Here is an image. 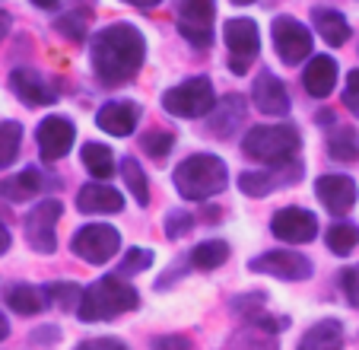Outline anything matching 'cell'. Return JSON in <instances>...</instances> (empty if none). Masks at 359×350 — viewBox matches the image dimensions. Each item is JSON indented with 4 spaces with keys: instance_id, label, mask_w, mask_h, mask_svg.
<instances>
[{
    "instance_id": "obj_14",
    "label": "cell",
    "mask_w": 359,
    "mask_h": 350,
    "mask_svg": "<svg viewBox=\"0 0 359 350\" xmlns=\"http://www.w3.org/2000/svg\"><path fill=\"white\" fill-rule=\"evenodd\" d=\"M271 229H273V236L283 239V242H292V245L312 242L318 236V216L302 207H283L273 214Z\"/></svg>"
},
{
    "instance_id": "obj_35",
    "label": "cell",
    "mask_w": 359,
    "mask_h": 350,
    "mask_svg": "<svg viewBox=\"0 0 359 350\" xmlns=\"http://www.w3.org/2000/svg\"><path fill=\"white\" fill-rule=\"evenodd\" d=\"M149 264H153V252L149 249H128V255L121 258V264H118V277H130V274H140V271H147Z\"/></svg>"
},
{
    "instance_id": "obj_47",
    "label": "cell",
    "mask_w": 359,
    "mask_h": 350,
    "mask_svg": "<svg viewBox=\"0 0 359 350\" xmlns=\"http://www.w3.org/2000/svg\"><path fill=\"white\" fill-rule=\"evenodd\" d=\"M232 4H238V7H245V4H255V0H232Z\"/></svg>"
},
{
    "instance_id": "obj_12",
    "label": "cell",
    "mask_w": 359,
    "mask_h": 350,
    "mask_svg": "<svg viewBox=\"0 0 359 350\" xmlns=\"http://www.w3.org/2000/svg\"><path fill=\"white\" fill-rule=\"evenodd\" d=\"M35 141H39L41 160L57 162V160H64V156L70 153V147H74L76 128H74V122H70V118H64V115H51V118H45V122L39 124Z\"/></svg>"
},
{
    "instance_id": "obj_24",
    "label": "cell",
    "mask_w": 359,
    "mask_h": 350,
    "mask_svg": "<svg viewBox=\"0 0 359 350\" xmlns=\"http://www.w3.org/2000/svg\"><path fill=\"white\" fill-rule=\"evenodd\" d=\"M242 118H245V102H242V96H226L223 102H217L213 105V115H210V124H213V134H219V137H226V134H232V131L242 124Z\"/></svg>"
},
{
    "instance_id": "obj_3",
    "label": "cell",
    "mask_w": 359,
    "mask_h": 350,
    "mask_svg": "<svg viewBox=\"0 0 359 350\" xmlns=\"http://www.w3.org/2000/svg\"><path fill=\"white\" fill-rule=\"evenodd\" d=\"M229 185V169L213 153H194L175 169V188L184 201H207Z\"/></svg>"
},
{
    "instance_id": "obj_45",
    "label": "cell",
    "mask_w": 359,
    "mask_h": 350,
    "mask_svg": "<svg viewBox=\"0 0 359 350\" xmlns=\"http://www.w3.org/2000/svg\"><path fill=\"white\" fill-rule=\"evenodd\" d=\"M10 32V16L7 13H0V39Z\"/></svg>"
},
{
    "instance_id": "obj_27",
    "label": "cell",
    "mask_w": 359,
    "mask_h": 350,
    "mask_svg": "<svg viewBox=\"0 0 359 350\" xmlns=\"http://www.w3.org/2000/svg\"><path fill=\"white\" fill-rule=\"evenodd\" d=\"M83 166L89 169V175H95L99 182H105L115 172V153L105 143H86L83 147Z\"/></svg>"
},
{
    "instance_id": "obj_28",
    "label": "cell",
    "mask_w": 359,
    "mask_h": 350,
    "mask_svg": "<svg viewBox=\"0 0 359 350\" xmlns=\"http://www.w3.org/2000/svg\"><path fill=\"white\" fill-rule=\"evenodd\" d=\"M229 261V245L223 239H210V242H201L191 252V264L201 271H217L219 264Z\"/></svg>"
},
{
    "instance_id": "obj_16",
    "label": "cell",
    "mask_w": 359,
    "mask_h": 350,
    "mask_svg": "<svg viewBox=\"0 0 359 350\" xmlns=\"http://www.w3.org/2000/svg\"><path fill=\"white\" fill-rule=\"evenodd\" d=\"M10 89H13L26 105H51V102H57V93L51 89V83H48L39 70L16 67L13 74H10Z\"/></svg>"
},
{
    "instance_id": "obj_29",
    "label": "cell",
    "mask_w": 359,
    "mask_h": 350,
    "mask_svg": "<svg viewBox=\"0 0 359 350\" xmlns=\"http://www.w3.org/2000/svg\"><path fill=\"white\" fill-rule=\"evenodd\" d=\"M121 179H124V185H128V191L134 195V201L140 204V207H147L149 204V185H147V175H143L140 162H137L134 156H124L121 160Z\"/></svg>"
},
{
    "instance_id": "obj_36",
    "label": "cell",
    "mask_w": 359,
    "mask_h": 350,
    "mask_svg": "<svg viewBox=\"0 0 359 350\" xmlns=\"http://www.w3.org/2000/svg\"><path fill=\"white\" fill-rule=\"evenodd\" d=\"M57 32L67 35L70 41H83L89 32V13H64L57 20Z\"/></svg>"
},
{
    "instance_id": "obj_2",
    "label": "cell",
    "mask_w": 359,
    "mask_h": 350,
    "mask_svg": "<svg viewBox=\"0 0 359 350\" xmlns=\"http://www.w3.org/2000/svg\"><path fill=\"white\" fill-rule=\"evenodd\" d=\"M137 306H140L137 290L130 287L124 277L109 274L83 290L76 316H80L83 322H105V318H115V316H121V312L137 309Z\"/></svg>"
},
{
    "instance_id": "obj_13",
    "label": "cell",
    "mask_w": 359,
    "mask_h": 350,
    "mask_svg": "<svg viewBox=\"0 0 359 350\" xmlns=\"http://www.w3.org/2000/svg\"><path fill=\"white\" fill-rule=\"evenodd\" d=\"M248 271L280 277V280H305L312 274V261L305 255H299V252H264V255L251 258Z\"/></svg>"
},
{
    "instance_id": "obj_5",
    "label": "cell",
    "mask_w": 359,
    "mask_h": 350,
    "mask_svg": "<svg viewBox=\"0 0 359 350\" xmlns=\"http://www.w3.org/2000/svg\"><path fill=\"white\" fill-rule=\"evenodd\" d=\"M213 105H217V96H213V83L207 77H191V80L165 89L163 96V108L175 118H203L213 112Z\"/></svg>"
},
{
    "instance_id": "obj_21",
    "label": "cell",
    "mask_w": 359,
    "mask_h": 350,
    "mask_svg": "<svg viewBox=\"0 0 359 350\" xmlns=\"http://www.w3.org/2000/svg\"><path fill=\"white\" fill-rule=\"evenodd\" d=\"M41 188H45V175H41L35 166L22 169V172H16V175H7V179L0 182V195L7 197V201H13V204L32 201Z\"/></svg>"
},
{
    "instance_id": "obj_40",
    "label": "cell",
    "mask_w": 359,
    "mask_h": 350,
    "mask_svg": "<svg viewBox=\"0 0 359 350\" xmlns=\"http://www.w3.org/2000/svg\"><path fill=\"white\" fill-rule=\"evenodd\" d=\"M76 350H128V344L118 337H89V341L76 344Z\"/></svg>"
},
{
    "instance_id": "obj_39",
    "label": "cell",
    "mask_w": 359,
    "mask_h": 350,
    "mask_svg": "<svg viewBox=\"0 0 359 350\" xmlns=\"http://www.w3.org/2000/svg\"><path fill=\"white\" fill-rule=\"evenodd\" d=\"M344 293H346L353 309H359V264L350 271H344Z\"/></svg>"
},
{
    "instance_id": "obj_7",
    "label": "cell",
    "mask_w": 359,
    "mask_h": 350,
    "mask_svg": "<svg viewBox=\"0 0 359 350\" xmlns=\"http://www.w3.org/2000/svg\"><path fill=\"white\" fill-rule=\"evenodd\" d=\"M178 32L194 48H207L213 41V20H217V0H178L175 10Z\"/></svg>"
},
{
    "instance_id": "obj_22",
    "label": "cell",
    "mask_w": 359,
    "mask_h": 350,
    "mask_svg": "<svg viewBox=\"0 0 359 350\" xmlns=\"http://www.w3.org/2000/svg\"><path fill=\"white\" fill-rule=\"evenodd\" d=\"M312 22L315 29H318V35L327 41L331 48L344 45L346 39H350V22H346L344 13H337V10H327V7H318L312 13Z\"/></svg>"
},
{
    "instance_id": "obj_6",
    "label": "cell",
    "mask_w": 359,
    "mask_h": 350,
    "mask_svg": "<svg viewBox=\"0 0 359 350\" xmlns=\"http://www.w3.org/2000/svg\"><path fill=\"white\" fill-rule=\"evenodd\" d=\"M76 258H83L86 264H105L121 252V236L115 226L105 223H86L83 229H76L74 242H70Z\"/></svg>"
},
{
    "instance_id": "obj_32",
    "label": "cell",
    "mask_w": 359,
    "mask_h": 350,
    "mask_svg": "<svg viewBox=\"0 0 359 350\" xmlns=\"http://www.w3.org/2000/svg\"><path fill=\"white\" fill-rule=\"evenodd\" d=\"M22 143V128L16 122H0V169H7L16 160Z\"/></svg>"
},
{
    "instance_id": "obj_10",
    "label": "cell",
    "mask_w": 359,
    "mask_h": 350,
    "mask_svg": "<svg viewBox=\"0 0 359 350\" xmlns=\"http://www.w3.org/2000/svg\"><path fill=\"white\" fill-rule=\"evenodd\" d=\"M273 35V48H277V58L290 67L302 64L309 54H312V32L296 20V16H277L271 26Z\"/></svg>"
},
{
    "instance_id": "obj_4",
    "label": "cell",
    "mask_w": 359,
    "mask_h": 350,
    "mask_svg": "<svg viewBox=\"0 0 359 350\" xmlns=\"http://www.w3.org/2000/svg\"><path fill=\"white\" fill-rule=\"evenodd\" d=\"M299 147H302V137H299V131L292 124H258L242 141V153L248 160L267 162V166L292 162Z\"/></svg>"
},
{
    "instance_id": "obj_37",
    "label": "cell",
    "mask_w": 359,
    "mask_h": 350,
    "mask_svg": "<svg viewBox=\"0 0 359 350\" xmlns=\"http://www.w3.org/2000/svg\"><path fill=\"white\" fill-rule=\"evenodd\" d=\"M194 229V216L188 210H169L165 214V236L169 239H184Z\"/></svg>"
},
{
    "instance_id": "obj_43",
    "label": "cell",
    "mask_w": 359,
    "mask_h": 350,
    "mask_svg": "<svg viewBox=\"0 0 359 350\" xmlns=\"http://www.w3.org/2000/svg\"><path fill=\"white\" fill-rule=\"evenodd\" d=\"M7 249H10V229L0 223V255H4Z\"/></svg>"
},
{
    "instance_id": "obj_42",
    "label": "cell",
    "mask_w": 359,
    "mask_h": 350,
    "mask_svg": "<svg viewBox=\"0 0 359 350\" xmlns=\"http://www.w3.org/2000/svg\"><path fill=\"white\" fill-rule=\"evenodd\" d=\"M124 4H130V7H140V10H149V7H159L163 0H124Z\"/></svg>"
},
{
    "instance_id": "obj_25",
    "label": "cell",
    "mask_w": 359,
    "mask_h": 350,
    "mask_svg": "<svg viewBox=\"0 0 359 350\" xmlns=\"http://www.w3.org/2000/svg\"><path fill=\"white\" fill-rule=\"evenodd\" d=\"M7 306L13 312H20V316H39L48 306V297H45V290H39V287L16 283V287L7 290Z\"/></svg>"
},
{
    "instance_id": "obj_26",
    "label": "cell",
    "mask_w": 359,
    "mask_h": 350,
    "mask_svg": "<svg viewBox=\"0 0 359 350\" xmlns=\"http://www.w3.org/2000/svg\"><path fill=\"white\" fill-rule=\"evenodd\" d=\"M226 350H280V347H277V341H273V331L248 322L245 328H238L236 335L229 337Z\"/></svg>"
},
{
    "instance_id": "obj_30",
    "label": "cell",
    "mask_w": 359,
    "mask_h": 350,
    "mask_svg": "<svg viewBox=\"0 0 359 350\" xmlns=\"http://www.w3.org/2000/svg\"><path fill=\"white\" fill-rule=\"evenodd\" d=\"M325 242L334 255H340V258L350 255V252L359 245V226L356 223H334V226H327Z\"/></svg>"
},
{
    "instance_id": "obj_1",
    "label": "cell",
    "mask_w": 359,
    "mask_h": 350,
    "mask_svg": "<svg viewBox=\"0 0 359 350\" xmlns=\"http://www.w3.org/2000/svg\"><path fill=\"white\" fill-rule=\"evenodd\" d=\"M143 58H147V39L130 22L105 26L93 39V48H89V61H93L95 80L102 86H124V83H130L140 74Z\"/></svg>"
},
{
    "instance_id": "obj_31",
    "label": "cell",
    "mask_w": 359,
    "mask_h": 350,
    "mask_svg": "<svg viewBox=\"0 0 359 350\" xmlns=\"http://www.w3.org/2000/svg\"><path fill=\"white\" fill-rule=\"evenodd\" d=\"M327 153L340 162H353L359 160V134L353 128H340L334 131V137L327 141Z\"/></svg>"
},
{
    "instance_id": "obj_20",
    "label": "cell",
    "mask_w": 359,
    "mask_h": 350,
    "mask_svg": "<svg viewBox=\"0 0 359 350\" xmlns=\"http://www.w3.org/2000/svg\"><path fill=\"white\" fill-rule=\"evenodd\" d=\"M121 207H124L121 191H115L105 182L83 185L80 195H76V210H83V214H118Z\"/></svg>"
},
{
    "instance_id": "obj_9",
    "label": "cell",
    "mask_w": 359,
    "mask_h": 350,
    "mask_svg": "<svg viewBox=\"0 0 359 350\" xmlns=\"http://www.w3.org/2000/svg\"><path fill=\"white\" fill-rule=\"evenodd\" d=\"M61 214H64V207H61V201H55V197L39 201L26 214V242L32 245V252L51 255V252L57 249L55 226H57V220H61Z\"/></svg>"
},
{
    "instance_id": "obj_17",
    "label": "cell",
    "mask_w": 359,
    "mask_h": 350,
    "mask_svg": "<svg viewBox=\"0 0 359 350\" xmlns=\"http://www.w3.org/2000/svg\"><path fill=\"white\" fill-rule=\"evenodd\" d=\"M302 86L315 99H325V96L334 93V86H337V61H334L331 54H315L312 61L305 64Z\"/></svg>"
},
{
    "instance_id": "obj_33",
    "label": "cell",
    "mask_w": 359,
    "mask_h": 350,
    "mask_svg": "<svg viewBox=\"0 0 359 350\" xmlns=\"http://www.w3.org/2000/svg\"><path fill=\"white\" fill-rule=\"evenodd\" d=\"M140 147L147 150V156H153V160H165L169 150L175 147V134H172V131H149V134H143Z\"/></svg>"
},
{
    "instance_id": "obj_46",
    "label": "cell",
    "mask_w": 359,
    "mask_h": 350,
    "mask_svg": "<svg viewBox=\"0 0 359 350\" xmlns=\"http://www.w3.org/2000/svg\"><path fill=\"white\" fill-rule=\"evenodd\" d=\"M7 335H10V325H7V318L0 316V341H4V337H7Z\"/></svg>"
},
{
    "instance_id": "obj_8",
    "label": "cell",
    "mask_w": 359,
    "mask_h": 350,
    "mask_svg": "<svg viewBox=\"0 0 359 350\" xmlns=\"http://www.w3.org/2000/svg\"><path fill=\"white\" fill-rule=\"evenodd\" d=\"M226 48H229L232 74H245L261 51L258 22L248 20V16H236V20H229L226 22Z\"/></svg>"
},
{
    "instance_id": "obj_34",
    "label": "cell",
    "mask_w": 359,
    "mask_h": 350,
    "mask_svg": "<svg viewBox=\"0 0 359 350\" xmlns=\"http://www.w3.org/2000/svg\"><path fill=\"white\" fill-rule=\"evenodd\" d=\"M45 297H48V303H57L61 309H74V303L80 306L83 290H76V283H48Z\"/></svg>"
},
{
    "instance_id": "obj_18",
    "label": "cell",
    "mask_w": 359,
    "mask_h": 350,
    "mask_svg": "<svg viewBox=\"0 0 359 350\" xmlns=\"http://www.w3.org/2000/svg\"><path fill=\"white\" fill-rule=\"evenodd\" d=\"M137 122H140V108L134 102H109V105H102L99 115H95V124L111 137L134 134Z\"/></svg>"
},
{
    "instance_id": "obj_44",
    "label": "cell",
    "mask_w": 359,
    "mask_h": 350,
    "mask_svg": "<svg viewBox=\"0 0 359 350\" xmlns=\"http://www.w3.org/2000/svg\"><path fill=\"white\" fill-rule=\"evenodd\" d=\"M32 4H35V7H41V10H55L61 0H32Z\"/></svg>"
},
{
    "instance_id": "obj_19",
    "label": "cell",
    "mask_w": 359,
    "mask_h": 350,
    "mask_svg": "<svg viewBox=\"0 0 359 350\" xmlns=\"http://www.w3.org/2000/svg\"><path fill=\"white\" fill-rule=\"evenodd\" d=\"M251 99H255V108L264 112V115H286L290 105H292L286 86L273 74H261L258 80H255V86H251Z\"/></svg>"
},
{
    "instance_id": "obj_38",
    "label": "cell",
    "mask_w": 359,
    "mask_h": 350,
    "mask_svg": "<svg viewBox=\"0 0 359 350\" xmlns=\"http://www.w3.org/2000/svg\"><path fill=\"white\" fill-rule=\"evenodd\" d=\"M344 105L350 108L359 118V67L346 74V86H344Z\"/></svg>"
},
{
    "instance_id": "obj_23",
    "label": "cell",
    "mask_w": 359,
    "mask_h": 350,
    "mask_svg": "<svg viewBox=\"0 0 359 350\" xmlns=\"http://www.w3.org/2000/svg\"><path fill=\"white\" fill-rule=\"evenodd\" d=\"M340 344H344V328H340V322L327 318V322H318L305 331L296 350H340Z\"/></svg>"
},
{
    "instance_id": "obj_41",
    "label": "cell",
    "mask_w": 359,
    "mask_h": 350,
    "mask_svg": "<svg viewBox=\"0 0 359 350\" xmlns=\"http://www.w3.org/2000/svg\"><path fill=\"white\" fill-rule=\"evenodd\" d=\"M153 350H188V341L184 337H163L153 344Z\"/></svg>"
},
{
    "instance_id": "obj_11",
    "label": "cell",
    "mask_w": 359,
    "mask_h": 350,
    "mask_svg": "<svg viewBox=\"0 0 359 350\" xmlns=\"http://www.w3.org/2000/svg\"><path fill=\"white\" fill-rule=\"evenodd\" d=\"M305 166L299 160L292 162H280V166H271V169H258V172H242L238 175V188L245 191L248 197H264V195H273L280 188H290L302 179Z\"/></svg>"
},
{
    "instance_id": "obj_15",
    "label": "cell",
    "mask_w": 359,
    "mask_h": 350,
    "mask_svg": "<svg viewBox=\"0 0 359 350\" xmlns=\"http://www.w3.org/2000/svg\"><path fill=\"white\" fill-rule=\"evenodd\" d=\"M315 195L331 214L344 216L356 207V182L350 175H321L315 182Z\"/></svg>"
}]
</instances>
